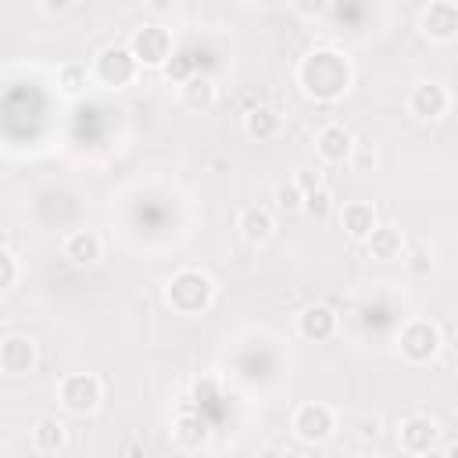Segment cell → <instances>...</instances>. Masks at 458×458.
<instances>
[{
    "label": "cell",
    "mask_w": 458,
    "mask_h": 458,
    "mask_svg": "<svg viewBox=\"0 0 458 458\" xmlns=\"http://www.w3.org/2000/svg\"><path fill=\"white\" fill-rule=\"evenodd\" d=\"M351 79H354L351 61H347L340 50H333V47H318V50L304 54L301 64H297V82H301V89H304L311 100H322V104L340 100V97L351 89Z\"/></svg>",
    "instance_id": "obj_1"
},
{
    "label": "cell",
    "mask_w": 458,
    "mask_h": 458,
    "mask_svg": "<svg viewBox=\"0 0 458 458\" xmlns=\"http://www.w3.org/2000/svg\"><path fill=\"white\" fill-rule=\"evenodd\" d=\"M165 301L179 315H204L211 308V301H215V279L208 272H200V268H179L168 279Z\"/></svg>",
    "instance_id": "obj_2"
},
{
    "label": "cell",
    "mask_w": 458,
    "mask_h": 458,
    "mask_svg": "<svg viewBox=\"0 0 458 458\" xmlns=\"http://www.w3.org/2000/svg\"><path fill=\"white\" fill-rule=\"evenodd\" d=\"M397 347H401V358L411 361V365L433 361L437 351H440V329H437V322H429V318L404 322V329L397 333Z\"/></svg>",
    "instance_id": "obj_3"
},
{
    "label": "cell",
    "mask_w": 458,
    "mask_h": 458,
    "mask_svg": "<svg viewBox=\"0 0 458 458\" xmlns=\"http://www.w3.org/2000/svg\"><path fill=\"white\" fill-rule=\"evenodd\" d=\"M57 401H61V408L72 411V415H89V411L100 408V401H104V386H100V379L89 376V372H72V376L61 379V386H57Z\"/></svg>",
    "instance_id": "obj_4"
},
{
    "label": "cell",
    "mask_w": 458,
    "mask_h": 458,
    "mask_svg": "<svg viewBox=\"0 0 458 458\" xmlns=\"http://www.w3.org/2000/svg\"><path fill=\"white\" fill-rule=\"evenodd\" d=\"M93 75H97L104 86L122 89V86H132V82H136L140 61L132 57L129 47H104V50L97 54V61H93Z\"/></svg>",
    "instance_id": "obj_5"
},
{
    "label": "cell",
    "mask_w": 458,
    "mask_h": 458,
    "mask_svg": "<svg viewBox=\"0 0 458 458\" xmlns=\"http://www.w3.org/2000/svg\"><path fill=\"white\" fill-rule=\"evenodd\" d=\"M129 50L140 61V68H165L172 57V32L161 25H143L129 36Z\"/></svg>",
    "instance_id": "obj_6"
},
{
    "label": "cell",
    "mask_w": 458,
    "mask_h": 458,
    "mask_svg": "<svg viewBox=\"0 0 458 458\" xmlns=\"http://www.w3.org/2000/svg\"><path fill=\"white\" fill-rule=\"evenodd\" d=\"M290 429H293V437L304 440V444H322V440L333 437V429H336V415H333L329 404L308 401V404H301V408L293 411Z\"/></svg>",
    "instance_id": "obj_7"
},
{
    "label": "cell",
    "mask_w": 458,
    "mask_h": 458,
    "mask_svg": "<svg viewBox=\"0 0 458 458\" xmlns=\"http://www.w3.org/2000/svg\"><path fill=\"white\" fill-rule=\"evenodd\" d=\"M440 440V426L433 415H408L397 426V447L404 454H429Z\"/></svg>",
    "instance_id": "obj_8"
},
{
    "label": "cell",
    "mask_w": 458,
    "mask_h": 458,
    "mask_svg": "<svg viewBox=\"0 0 458 458\" xmlns=\"http://www.w3.org/2000/svg\"><path fill=\"white\" fill-rule=\"evenodd\" d=\"M419 32L433 43H451L458 36V7L454 0H433L419 14Z\"/></svg>",
    "instance_id": "obj_9"
},
{
    "label": "cell",
    "mask_w": 458,
    "mask_h": 458,
    "mask_svg": "<svg viewBox=\"0 0 458 458\" xmlns=\"http://www.w3.org/2000/svg\"><path fill=\"white\" fill-rule=\"evenodd\" d=\"M447 107H451V93H447L440 82H419V86H411V93H408V111H411L415 118L433 122V118L447 114Z\"/></svg>",
    "instance_id": "obj_10"
},
{
    "label": "cell",
    "mask_w": 458,
    "mask_h": 458,
    "mask_svg": "<svg viewBox=\"0 0 458 458\" xmlns=\"http://www.w3.org/2000/svg\"><path fill=\"white\" fill-rule=\"evenodd\" d=\"M172 440H175L179 447H186V451L204 447V444H208V419H204L193 404H182V408L175 411V419H172Z\"/></svg>",
    "instance_id": "obj_11"
},
{
    "label": "cell",
    "mask_w": 458,
    "mask_h": 458,
    "mask_svg": "<svg viewBox=\"0 0 458 458\" xmlns=\"http://www.w3.org/2000/svg\"><path fill=\"white\" fill-rule=\"evenodd\" d=\"M64 258H68V265H75V268H89V265H97L100 258H104V240L93 233V229H75V233H68L64 236Z\"/></svg>",
    "instance_id": "obj_12"
},
{
    "label": "cell",
    "mask_w": 458,
    "mask_h": 458,
    "mask_svg": "<svg viewBox=\"0 0 458 458\" xmlns=\"http://www.w3.org/2000/svg\"><path fill=\"white\" fill-rule=\"evenodd\" d=\"M32 365H36V344L29 336L14 333V336L0 340V369L4 372L25 376V372H32Z\"/></svg>",
    "instance_id": "obj_13"
},
{
    "label": "cell",
    "mask_w": 458,
    "mask_h": 458,
    "mask_svg": "<svg viewBox=\"0 0 458 458\" xmlns=\"http://www.w3.org/2000/svg\"><path fill=\"white\" fill-rule=\"evenodd\" d=\"M315 150H318L322 161L340 165V161H347V157L354 154V136H351V129H344V125H326V129L315 136Z\"/></svg>",
    "instance_id": "obj_14"
},
{
    "label": "cell",
    "mask_w": 458,
    "mask_h": 458,
    "mask_svg": "<svg viewBox=\"0 0 458 458\" xmlns=\"http://www.w3.org/2000/svg\"><path fill=\"white\" fill-rule=\"evenodd\" d=\"M297 333L304 340H329L336 333V311L326 308V304H308L301 315H297Z\"/></svg>",
    "instance_id": "obj_15"
},
{
    "label": "cell",
    "mask_w": 458,
    "mask_h": 458,
    "mask_svg": "<svg viewBox=\"0 0 458 458\" xmlns=\"http://www.w3.org/2000/svg\"><path fill=\"white\" fill-rule=\"evenodd\" d=\"M340 225H344V233L351 240L365 243V236L376 229V208L365 204V200H351V204L340 208Z\"/></svg>",
    "instance_id": "obj_16"
},
{
    "label": "cell",
    "mask_w": 458,
    "mask_h": 458,
    "mask_svg": "<svg viewBox=\"0 0 458 458\" xmlns=\"http://www.w3.org/2000/svg\"><path fill=\"white\" fill-rule=\"evenodd\" d=\"M272 229H276V222H272V211H268V208H258V204L243 208V215H240V236H243L250 247L268 243Z\"/></svg>",
    "instance_id": "obj_17"
},
{
    "label": "cell",
    "mask_w": 458,
    "mask_h": 458,
    "mask_svg": "<svg viewBox=\"0 0 458 458\" xmlns=\"http://www.w3.org/2000/svg\"><path fill=\"white\" fill-rule=\"evenodd\" d=\"M179 93H182V104H186L190 111H208V107L215 104V93H218V89H215V79H211V75L193 72V75L182 79Z\"/></svg>",
    "instance_id": "obj_18"
},
{
    "label": "cell",
    "mask_w": 458,
    "mask_h": 458,
    "mask_svg": "<svg viewBox=\"0 0 458 458\" xmlns=\"http://www.w3.org/2000/svg\"><path fill=\"white\" fill-rule=\"evenodd\" d=\"M279 129H283V118H279L272 107H265V104H258V107H250V111L243 114V132H247L250 140H258V143L276 140Z\"/></svg>",
    "instance_id": "obj_19"
},
{
    "label": "cell",
    "mask_w": 458,
    "mask_h": 458,
    "mask_svg": "<svg viewBox=\"0 0 458 458\" xmlns=\"http://www.w3.org/2000/svg\"><path fill=\"white\" fill-rule=\"evenodd\" d=\"M365 247H369L372 258L390 261V258H401L404 240H401V229H394V225H379V222H376V229L365 236Z\"/></svg>",
    "instance_id": "obj_20"
},
{
    "label": "cell",
    "mask_w": 458,
    "mask_h": 458,
    "mask_svg": "<svg viewBox=\"0 0 458 458\" xmlns=\"http://www.w3.org/2000/svg\"><path fill=\"white\" fill-rule=\"evenodd\" d=\"M32 447L43 451V454H57L68 447V429L61 419H39L36 429H32Z\"/></svg>",
    "instance_id": "obj_21"
},
{
    "label": "cell",
    "mask_w": 458,
    "mask_h": 458,
    "mask_svg": "<svg viewBox=\"0 0 458 458\" xmlns=\"http://www.w3.org/2000/svg\"><path fill=\"white\" fill-rule=\"evenodd\" d=\"M301 211H308L315 222L329 218V211H333V193H329L326 186H315V190H308V193H304V200H301Z\"/></svg>",
    "instance_id": "obj_22"
},
{
    "label": "cell",
    "mask_w": 458,
    "mask_h": 458,
    "mask_svg": "<svg viewBox=\"0 0 458 458\" xmlns=\"http://www.w3.org/2000/svg\"><path fill=\"white\" fill-rule=\"evenodd\" d=\"M57 82H61V89H64L68 97H75V93H82V89H86L89 72H86V64H64V68L57 72Z\"/></svg>",
    "instance_id": "obj_23"
},
{
    "label": "cell",
    "mask_w": 458,
    "mask_h": 458,
    "mask_svg": "<svg viewBox=\"0 0 458 458\" xmlns=\"http://www.w3.org/2000/svg\"><path fill=\"white\" fill-rule=\"evenodd\" d=\"M272 197H276V208H279V211H301V200H304V190H301V186H297V182L290 179V182H279Z\"/></svg>",
    "instance_id": "obj_24"
},
{
    "label": "cell",
    "mask_w": 458,
    "mask_h": 458,
    "mask_svg": "<svg viewBox=\"0 0 458 458\" xmlns=\"http://www.w3.org/2000/svg\"><path fill=\"white\" fill-rule=\"evenodd\" d=\"M18 283V261L7 247H0V293H7Z\"/></svg>",
    "instance_id": "obj_25"
},
{
    "label": "cell",
    "mask_w": 458,
    "mask_h": 458,
    "mask_svg": "<svg viewBox=\"0 0 458 458\" xmlns=\"http://www.w3.org/2000/svg\"><path fill=\"white\" fill-rule=\"evenodd\" d=\"M290 4H293V11H297L301 18H322L333 0H290Z\"/></svg>",
    "instance_id": "obj_26"
},
{
    "label": "cell",
    "mask_w": 458,
    "mask_h": 458,
    "mask_svg": "<svg viewBox=\"0 0 458 458\" xmlns=\"http://www.w3.org/2000/svg\"><path fill=\"white\" fill-rule=\"evenodd\" d=\"M293 182H297V186H301L304 193H308V190H315V186H322L318 172H297V175H293Z\"/></svg>",
    "instance_id": "obj_27"
},
{
    "label": "cell",
    "mask_w": 458,
    "mask_h": 458,
    "mask_svg": "<svg viewBox=\"0 0 458 458\" xmlns=\"http://www.w3.org/2000/svg\"><path fill=\"white\" fill-rule=\"evenodd\" d=\"M39 4H43V11H50V14H61V11L72 7V0H39Z\"/></svg>",
    "instance_id": "obj_28"
},
{
    "label": "cell",
    "mask_w": 458,
    "mask_h": 458,
    "mask_svg": "<svg viewBox=\"0 0 458 458\" xmlns=\"http://www.w3.org/2000/svg\"><path fill=\"white\" fill-rule=\"evenodd\" d=\"M172 4H175V0H150L154 11H172Z\"/></svg>",
    "instance_id": "obj_29"
}]
</instances>
